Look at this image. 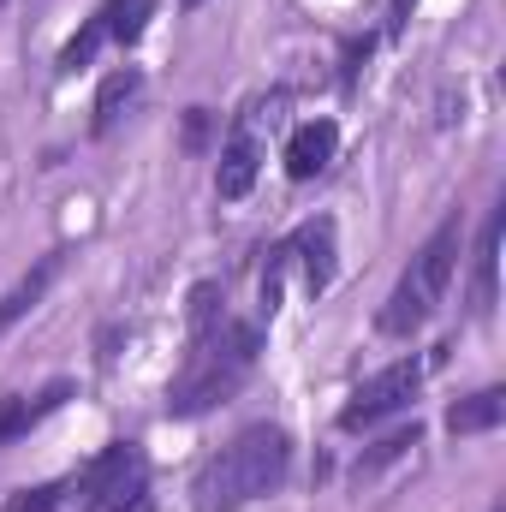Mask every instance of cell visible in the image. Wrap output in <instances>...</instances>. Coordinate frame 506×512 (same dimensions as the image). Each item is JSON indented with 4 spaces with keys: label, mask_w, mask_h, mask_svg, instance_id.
<instances>
[{
    "label": "cell",
    "mask_w": 506,
    "mask_h": 512,
    "mask_svg": "<svg viewBox=\"0 0 506 512\" xmlns=\"http://www.w3.org/2000/svg\"><path fill=\"white\" fill-rule=\"evenodd\" d=\"M256 352H262V328L227 316L221 286L215 280L191 286V352H185V370L167 387V417H203V411L227 405L251 382Z\"/></svg>",
    "instance_id": "1"
},
{
    "label": "cell",
    "mask_w": 506,
    "mask_h": 512,
    "mask_svg": "<svg viewBox=\"0 0 506 512\" xmlns=\"http://www.w3.org/2000/svg\"><path fill=\"white\" fill-rule=\"evenodd\" d=\"M286 471H292V441H286V429H274V423H251V429H239L221 453H209L203 465H197V477H191V507L197 512H239L262 501V495H274L280 483H286Z\"/></svg>",
    "instance_id": "2"
},
{
    "label": "cell",
    "mask_w": 506,
    "mask_h": 512,
    "mask_svg": "<svg viewBox=\"0 0 506 512\" xmlns=\"http://www.w3.org/2000/svg\"><path fill=\"white\" fill-rule=\"evenodd\" d=\"M453 268H459V215H447V221L423 239V251L405 262V274L393 280L387 304L376 310V334L411 340V334L441 310V298H447V286H453Z\"/></svg>",
    "instance_id": "3"
},
{
    "label": "cell",
    "mask_w": 506,
    "mask_h": 512,
    "mask_svg": "<svg viewBox=\"0 0 506 512\" xmlns=\"http://www.w3.org/2000/svg\"><path fill=\"white\" fill-rule=\"evenodd\" d=\"M78 512H149V459L137 441H108L78 471Z\"/></svg>",
    "instance_id": "4"
},
{
    "label": "cell",
    "mask_w": 506,
    "mask_h": 512,
    "mask_svg": "<svg viewBox=\"0 0 506 512\" xmlns=\"http://www.w3.org/2000/svg\"><path fill=\"white\" fill-rule=\"evenodd\" d=\"M280 108H286V96H268V102H251V108L233 120L227 143H221V167H215V191H221V203L251 197L256 173H262V120L274 126Z\"/></svg>",
    "instance_id": "5"
},
{
    "label": "cell",
    "mask_w": 506,
    "mask_h": 512,
    "mask_svg": "<svg viewBox=\"0 0 506 512\" xmlns=\"http://www.w3.org/2000/svg\"><path fill=\"white\" fill-rule=\"evenodd\" d=\"M423 370H429L423 358H399V364L376 370L370 382L340 405V429H346V435H364V429H376L387 417L411 411V399H417V387H423Z\"/></svg>",
    "instance_id": "6"
},
{
    "label": "cell",
    "mask_w": 506,
    "mask_h": 512,
    "mask_svg": "<svg viewBox=\"0 0 506 512\" xmlns=\"http://www.w3.org/2000/svg\"><path fill=\"white\" fill-rule=\"evenodd\" d=\"M286 256L304 268V292H310V298H322V292L334 286V268H340V262H334V256H340V251H334V221H328V215L304 221V227L286 239Z\"/></svg>",
    "instance_id": "7"
},
{
    "label": "cell",
    "mask_w": 506,
    "mask_h": 512,
    "mask_svg": "<svg viewBox=\"0 0 506 512\" xmlns=\"http://www.w3.org/2000/svg\"><path fill=\"white\" fill-rule=\"evenodd\" d=\"M334 149H340V126L334 120H304V126L286 137V179L292 185H310L334 161Z\"/></svg>",
    "instance_id": "8"
},
{
    "label": "cell",
    "mask_w": 506,
    "mask_h": 512,
    "mask_svg": "<svg viewBox=\"0 0 506 512\" xmlns=\"http://www.w3.org/2000/svg\"><path fill=\"white\" fill-rule=\"evenodd\" d=\"M66 399H72V382H66V376H60V382H48L42 393H30V399H24V393H0V447L24 441V435H30L48 411H60Z\"/></svg>",
    "instance_id": "9"
},
{
    "label": "cell",
    "mask_w": 506,
    "mask_h": 512,
    "mask_svg": "<svg viewBox=\"0 0 506 512\" xmlns=\"http://www.w3.org/2000/svg\"><path fill=\"white\" fill-rule=\"evenodd\" d=\"M60 268H66V251L36 256V268H30V274H24V280H18V286L0 298V340H6V334H12V328H18V322L36 310V304H42V298H48V286L60 280Z\"/></svg>",
    "instance_id": "10"
},
{
    "label": "cell",
    "mask_w": 506,
    "mask_h": 512,
    "mask_svg": "<svg viewBox=\"0 0 506 512\" xmlns=\"http://www.w3.org/2000/svg\"><path fill=\"white\" fill-rule=\"evenodd\" d=\"M137 96H143V72H137V66H114V72L102 78V90H96V108H90L96 120H90V131L108 137V131L126 120V108L137 102Z\"/></svg>",
    "instance_id": "11"
},
{
    "label": "cell",
    "mask_w": 506,
    "mask_h": 512,
    "mask_svg": "<svg viewBox=\"0 0 506 512\" xmlns=\"http://www.w3.org/2000/svg\"><path fill=\"white\" fill-rule=\"evenodd\" d=\"M501 209H489L483 233H477V274H471V310L489 316L495 310V268H501Z\"/></svg>",
    "instance_id": "12"
},
{
    "label": "cell",
    "mask_w": 506,
    "mask_h": 512,
    "mask_svg": "<svg viewBox=\"0 0 506 512\" xmlns=\"http://www.w3.org/2000/svg\"><path fill=\"white\" fill-rule=\"evenodd\" d=\"M501 417H506V387H483V393H465L459 405H447L453 435H489Z\"/></svg>",
    "instance_id": "13"
},
{
    "label": "cell",
    "mask_w": 506,
    "mask_h": 512,
    "mask_svg": "<svg viewBox=\"0 0 506 512\" xmlns=\"http://www.w3.org/2000/svg\"><path fill=\"white\" fill-rule=\"evenodd\" d=\"M96 18H102L108 42L131 48V42H143V30H149V18H155V0H108Z\"/></svg>",
    "instance_id": "14"
},
{
    "label": "cell",
    "mask_w": 506,
    "mask_h": 512,
    "mask_svg": "<svg viewBox=\"0 0 506 512\" xmlns=\"http://www.w3.org/2000/svg\"><path fill=\"white\" fill-rule=\"evenodd\" d=\"M102 42H108V30H102V18H90V24H84V30H78V36H72V42L60 48V78L84 72V66L96 60V48H102Z\"/></svg>",
    "instance_id": "15"
},
{
    "label": "cell",
    "mask_w": 506,
    "mask_h": 512,
    "mask_svg": "<svg viewBox=\"0 0 506 512\" xmlns=\"http://www.w3.org/2000/svg\"><path fill=\"white\" fill-rule=\"evenodd\" d=\"M417 441H423V429H417V423H411V429H399V435H387V441H381L376 453H364V459H358V483H364V477H376L381 465H393V459H405V453H411Z\"/></svg>",
    "instance_id": "16"
},
{
    "label": "cell",
    "mask_w": 506,
    "mask_h": 512,
    "mask_svg": "<svg viewBox=\"0 0 506 512\" xmlns=\"http://www.w3.org/2000/svg\"><path fill=\"white\" fill-rule=\"evenodd\" d=\"M66 501V483H42V489H24V495H12L6 512H60Z\"/></svg>",
    "instance_id": "17"
},
{
    "label": "cell",
    "mask_w": 506,
    "mask_h": 512,
    "mask_svg": "<svg viewBox=\"0 0 506 512\" xmlns=\"http://www.w3.org/2000/svg\"><path fill=\"white\" fill-rule=\"evenodd\" d=\"M203 137H209V108H191L185 114V149H203Z\"/></svg>",
    "instance_id": "18"
},
{
    "label": "cell",
    "mask_w": 506,
    "mask_h": 512,
    "mask_svg": "<svg viewBox=\"0 0 506 512\" xmlns=\"http://www.w3.org/2000/svg\"><path fill=\"white\" fill-rule=\"evenodd\" d=\"M411 12H417V0H393V30H405V24H411Z\"/></svg>",
    "instance_id": "19"
},
{
    "label": "cell",
    "mask_w": 506,
    "mask_h": 512,
    "mask_svg": "<svg viewBox=\"0 0 506 512\" xmlns=\"http://www.w3.org/2000/svg\"><path fill=\"white\" fill-rule=\"evenodd\" d=\"M179 6H185V12H197V6H203V0H179Z\"/></svg>",
    "instance_id": "20"
},
{
    "label": "cell",
    "mask_w": 506,
    "mask_h": 512,
    "mask_svg": "<svg viewBox=\"0 0 506 512\" xmlns=\"http://www.w3.org/2000/svg\"><path fill=\"white\" fill-rule=\"evenodd\" d=\"M489 512H506V507H501V501H495V507H489Z\"/></svg>",
    "instance_id": "21"
}]
</instances>
